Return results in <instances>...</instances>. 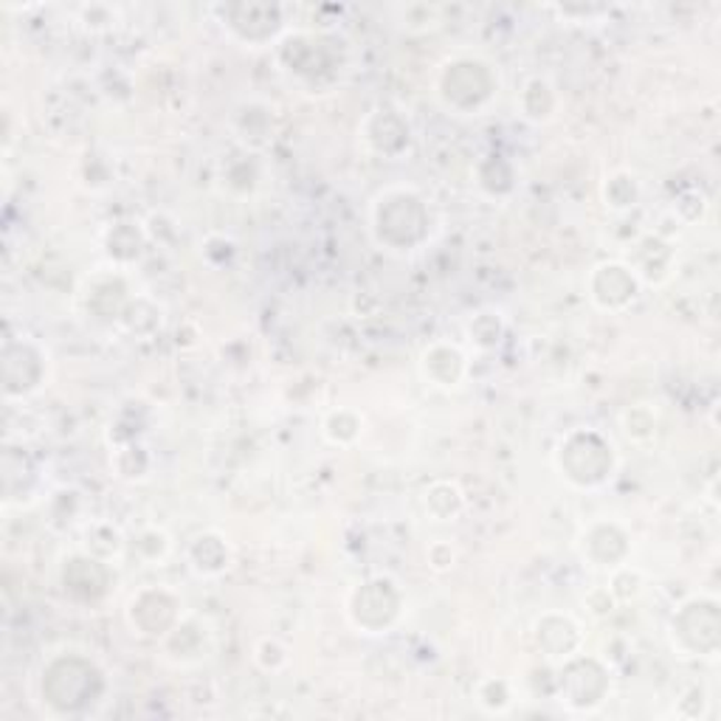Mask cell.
I'll use <instances>...</instances> for the list:
<instances>
[{
    "mask_svg": "<svg viewBox=\"0 0 721 721\" xmlns=\"http://www.w3.org/2000/svg\"><path fill=\"white\" fill-rule=\"evenodd\" d=\"M640 291V282H637V274L623 262H606V265L595 268V276H592V299L604 311H620L626 307L631 299Z\"/></svg>",
    "mask_w": 721,
    "mask_h": 721,
    "instance_id": "7a4b0ae2",
    "label": "cell"
},
{
    "mask_svg": "<svg viewBox=\"0 0 721 721\" xmlns=\"http://www.w3.org/2000/svg\"><path fill=\"white\" fill-rule=\"evenodd\" d=\"M589 454H578L570 442H561L558 460L561 471H564L566 479H573L575 485L581 488H595L604 485L606 479L615 471V454H612V446L600 435L592 431L589 435Z\"/></svg>",
    "mask_w": 721,
    "mask_h": 721,
    "instance_id": "6da1fadb",
    "label": "cell"
},
{
    "mask_svg": "<svg viewBox=\"0 0 721 721\" xmlns=\"http://www.w3.org/2000/svg\"><path fill=\"white\" fill-rule=\"evenodd\" d=\"M226 541H220L215 533H206L200 535V539H195L192 550H200L198 553H189V558H192V566L198 570V573L203 575H218L223 573L226 566H229V553H218L215 555V550L223 547Z\"/></svg>",
    "mask_w": 721,
    "mask_h": 721,
    "instance_id": "5b68a950",
    "label": "cell"
},
{
    "mask_svg": "<svg viewBox=\"0 0 721 721\" xmlns=\"http://www.w3.org/2000/svg\"><path fill=\"white\" fill-rule=\"evenodd\" d=\"M462 76H473V80H482V85H479V91H473V100H477V105H482L485 100H491V74H488V69L482 63H473V60H466V63H454L451 69H448L446 80H442V96L446 94H454V91H460V80ZM462 87H471V82H466Z\"/></svg>",
    "mask_w": 721,
    "mask_h": 721,
    "instance_id": "277c9868",
    "label": "cell"
},
{
    "mask_svg": "<svg viewBox=\"0 0 721 721\" xmlns=\"http://www.w3.org/2000/svg\"><path fill=\"white\" fill-rule=\"evenodd\" d=\"M420 367H424V375L431 380L435 386H442V389H451L462 380L466 375V358L457 347L451 344H435L424 353V360H420Z\"/></svg>",
    "mask_w": 721,
    "mask_h": 721,
    "instance_id": "3957f363",
    "label": "cell"
}]
</instances>
